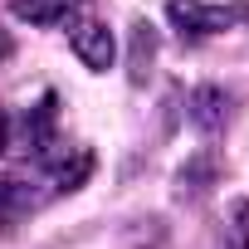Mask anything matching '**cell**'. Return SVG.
<instances>
[{
    "instance_id": "cell-5",
    "label": "cell",
    "mask_w": 249,
    "mask_h": 249,
    "mask_svg": "<svg viewBox=\"0 0 249 249\" xmlns=\"http://www.w3.org/2000/svg\"><path fill=\"white\" fill-rule=\"evenodd\" d=\"M215 176H220L215 157H210V152H196V157L176 171V200H200V196L215 186Z\"/></svg>"
},
{
    "instance_id": "cell-6",
    "label": "cell",
    "mask_w": 249,
    "mask_h": 249,
    "mask_svg": "<svg viewBox=\"0 0 249 249\" xmlns=\"http://www.w3.org/2000/svg\"><path fill=\"white\" fill-rule=\"evenodd\" d=\"M152 59H157V30L147 20L132 25V49H127V64H132V83H142L152 73Z\"/></svg>"
},
{
    "instance_id": "cell-3",
    "label": "cell",
    "mask_w": 249,
    "mask_h": 249,
    "mask_svg": "<svg viewBox=\"0 0 249 249\" xmlns=\"http://www.w3.org/2000/svg\"><path fill=\"white\" fill-rule=\"evenodd\" d=\"M69 44H73V54H78V64H83L88 73H107V69L117 64V35H112L103 20H73Z\"/></svg>"
},
{
    "instance_id": "cell-8",
    "label": "cell",
    "mask_w": 249,
    "mask_h": 249,
    "mask_svg": "<svg viewBox=\"0 0 249 249\" xmlns=\"http://www.w3.org/2000/svg\"><path fill=\"white\" fill-rule=\"evenodd\" d=\"M49 127H54V93H44V98H39V107L25 117V137H30V147H35V152H44V147H49Z\"/></svg>"
},
{
    "instance_id": "cell-2",
    "label": "cell",
    "mask_w": 249,
    "mask_h": 249,
    "mask_svg": "<svg viewBox=\"0 0 249 249\" xmlns=\"http://www.w3.org/2000/svg\"><path fill=\"white\" fill-rule=\"evenodd\" d=\"M186 117H191V127L200 137H215L230 127V117H234V98L220 88V83H196L186 93Z\"/></svg>"
},
{
    "instance_id": "cell-7",
    "label": "cell",
    "mask_w": 249,
    "mask_h": 249,
    "mask_svg": "<svg viewBox=\"0 0 249 249\" xmlns=\"http://www.w3.org/2000/svg\"><path fill=\"white\" fill-rule=\"evenodd\" d=\"M220 249H249V200H230L225 210V244Z\"/></svg>"
},
{
    "instance_id": "cell-9",
    "label": "cell",
    "mask_w": 249,
    "mask_h": 249,
    "mask_svg": "<svg viewBox=\"0 0 249 249\" xmlns=\"http://www.w3.org/2000/svg\"><path fill=\"white\" fill-rule=\"evenodd\" d=\"M88 176H93V152H78V157H73V166L64 161V166L54 171V186H59V191H78Z\"/></svg>"
},
{
    "instance_id": "cell-10",
    "label": "cell",
    "mask_w": 249,
    "mask_h": 249,
    "mask_svg": "<svg viewBox=\"0 0 249 249\" xmlns=\"http://www.w3.org/2000/svg\"><path fill=\"white\" fill-rule=\"evenodd\" d=\"M5 137H10V122L0 117V152H5Z\"/></svg>"
},
{
    "instance_id": "cell-4",
    "label": "cell",
    "mask_w": 249,
    "mask_h": 249,
    "mask_svg": "<svg viewBox=\"0 0 249 249\" xmlns=\"http://www.w3.org/2000/svg\"><path fill=\"white\" fill-rule=\"evenodd\" d=\"M10 15L35 30H59V25H73L78 0H10Z\"/></svg>"
},
{
    "instance_id": "cell-1",
    "label": "cell",
    "mask_w": 249,
    "mask_h": 249,
    "mask_svg": "<svg viewBox=\"0 0 249 249\" xmlns=\"http://www.w3.org/2000/svg\"><path fill=\"white\" fill-rule=\"evenodd\" d=\"M166 20L181 39H210L220 30H230L239 20V10L230 5H205V0H166Z\"/></svg>"
}]
</instances>
